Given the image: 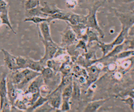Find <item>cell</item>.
I'll list each match as a JSON object with an SVG mask.
<instances>
[{"instance_id":"d4e9b609","label":"cell","mask_w":134,"mask_h":112,"mask_svg":"<svg viewBox=\"0 0 134 112\" xmlns=\"http://www.w3.org/2000/svg\"><path fill=\"white\" fill-rule=\"evenodd\" d=\"M61 64V62L52 59L48 60L46 62V66H48L52 69L55 72H59Z\"/></svg>"},{"instance_id":"2e32d148","label":"cell","mask_w":134,"mask_h":112,"mask_svg":"<svg viewBox=\"0 0 134 112\" xmlns=\"http://www.w3.org/2000/svg\"><path fill=\"white\" fill-rule=\"evenodd\" d=\"M41 7L42 6L40 5H39L36 7L26 10V12H25L26 17H30L33 16H40V17H48V15H47L46 14L42 12L41 10Z\"/></svg>"},{"instance_id":"ba28073f","label":"cell","mask_w":134,"mask_h":112,"mask_svg":"<svg viewBox=\"0 0 134 112\" xmlns=\"http://www.w3.org/2000/svg\"><path fill=\"white\" fill-rule=\"evenodd\" d=\"M7 96L12 106L18 98V89L9 77H7Z\"/></svg>"},{"instance_id":"60d3db41","label":"cell","mask_w":134,"mask_h":112,"mask_svg":"<svg viewBox=\"0 0 134 112\" xmlns=\"http://www.w3.org/2000/svg\"><path fill=\"white\" fill-rule=\"evenodd\" d=\"M132 13H133V14H134V9H133V10H132Z\"/></svg>"},{"instance_id":"52a82bcc","label":"cell","mask_w":134,"mask_h":112,"mask_svg":"<svg viewBox=\"0 0 134 112\" xmlns=\"http://www.w3.org/2000/svg\"><path fill=\"white\" fill-rule=\"evenodd\" d=\"M4 55V60L5 65L11 71L19 70L16 64V57L10 53L8 51L4 49H1Z\"/></svg>"},{"instance_id":"cb8c5ba5","label":"cell","mask_w":134,"mask_h":112,"mask_svg":"<svg viewBox=\"0 0 134 112\" xmlns=\"http://www.w3.org/2000/svg\"><path fill=\"white\" fill-rule=\"evenodd\" d=\"M95 30L88 28L87 31H86V35L87 37V40H88V43H90L92 41H97L98 43L100 42L98 39V35L96 33V32L95 31Z\"/></svg>"},{"instance_id":"f1b7e54d","label":"cell","mask_w":134,"mask_h":112,"mask_svg":"<svg viewBox=\"0 0 134 112\" xmlns=\"http://www.w3.org/2000/svg\"><path fill=\"white\" fill-rule=\"evenodd\" d=\"M39 5V0H27L25 3V8L27 10L36 7Z\"/></svg>"},{"instance_id":"5bb4252c","label":"cell","mask_w":134,"mask_h":112,"mask_svg":"<svg viewBox=\"0 0 134 112\" xmlns=\"http://www.w3.org/2000/svg\"><path fill=\"white\" fill-rule=\"evenodd\" d=\"M109 98L102 99L92 101L87 104L84 109L85 112H95L101 106H102Z\"/></svg>"},{"instance_id":"7c38bea8","label":"cell","mask_w":134,"mask_h":112,"mask_svg":"<svg viewBox=\"0 0 134 112\" xmlns=\"http://www.w3.org/2000/svg\"><path fill=\"white\" fill-rule=\"evenodd\" d=\"M46 65L40 60L38 61L34 60L31 58H27L26 68L29 69L34 71L41 73Z\"/></svg>"},{"instance_id":"603a6c76","label":"cell","mask_w":134,"mask_h":112,"mask_svg":"<svg viewBox=\"0 0 134 112\" xmlns=\"http://www.w3.org/2000/svg\"><path fill=\"white\" fill-rule=\"evenodd\" d=\"M24 21L31 22L38 25L43 21L48 22V17H40V16H33L30 17H26L25 19L24 20Z\"/></svg>"},{"instance_id":"f546056e","label":"cell","mask_w":134,"mask_h":112,"mask_svg":"<svg viewBox=\"0 0 134 112\" xmlns=\"http://www.w3.org/2000/svg\"><path fill=\"white\" fill-rule=\"evenodd\" d=\"M26 63L27 58L21 56L16 57V64L19 70L26 68Z\"/></svg>"},{"instance_id":"e575fe53","label":"cell","mask_w":134,"mask_h":112,"mask_svg":"<svg viewBox=\"0 0 134 112\" xmlns=\"http://www.w3.org/2000/svg\"><path fill=\"white\" fill-rule=\"evenodd\" d=\"M116 3H130L134 2V0H110Z\"/></svg>"},{"instance_id":"f35d334b","label":"cell","mask_w":134,"mask_h":112,"mask_svg":"<svg viewBox=\"0 0 134 112\" xmlns=\"http://www.w3.org/2000/svg\"><path fill=\"white\" fill-rule=\"evenodd\" d=\"M79 3H82V2H85V1H90V0H77Z\"/></svg>"},{"instance_id":"836d02e7","label":"cell","mask_w":134,"mask_h":112,"mask_svg":"<svg viewBox=\"0 0 134 112\" xmlns=\"http://www.w3.org/2000/svg\"><path fill=\"white\" fill-rule=\"evenodd\" d=\"M65 2L66 7L71 9H74L79 3L77 0H65Z\"/></svg>"},{"instance_id":"74e56055","label":"cell","mask_w":134,"mask_h":112,"mask_svg":"<svg viewBox=\"0 0 134 112\" xmlns=\"http://www.w3.org/2000/svg\"><path fill=\"white\" fill-rule=\"evenodd\" d=\"M128 47V49H132L134 48V39L129 41V46Z\"/></svg>"},{"instance_id":"30bf717a","label":"cell","mask_w":134,"mask_h":112,"mask_svg":"<svg viewBox=\"0 0 134 112\" xmlns=\"http://www.w3.org/2000/svg\"><path fill=\"white\" fill-rule=\"evenodd\" d=\"M38 28V34L40 35L42 38L47 41H52L51 36L49 23L43 21L37 25Z\"/></svg>"},{"instance_id":"d6986e66","label":"cell","mask_w":134,"mask_h":112,"mask_svg":"<svg viewBox=\"0 0 134 112\" xmlns=\"http://www.w3.org/2000/svg\"><path fill=\"white\" fill-rule=\"evenodd\" d=\"M73 91V82L70 84H68L64 88H63L62 91V100H70V99L72 98Z\"/></svg>"},{"instance_id":"9c48e42d","label":"cell","mask_w":134,"mask_h":112,"mask_svg":"<svg viewBox=\"0 0 134 112\" xmlns=\"http://www.w3.org/2000/svg\"><path fill=\"white\" fill-rule=\"evenodd\" d=\"M44 84V80L40 74L31 81L25 93L33 94L38 92L40 91V86Z\"/></svg>"},{"instance_id":"4fadbf2b","label":"cell","mask_w":134,"mask_h":112,"mask_svg":"<svg viewBox=\"0 0 134 112\" xmlns=\"http://www.w3.org/2000/svg\"><path fill=\"white\" fill-rule=\"evenodd\" d=\"M87 15H82L74 13H70L69 18L66 23L71 25H75L79 24L86 25Z\"/></svg>"},{"instance_id":"6da1fadb","label":"cell","mask_w":134,"mask_h":112,"mask_svg":"<svg viewBox=\"0 0 134 112\" xmlns=\"http://www.w3.org/2000/svg\"><path fill=\"white\" fill-rule=\"evenodd\" d=\"M101 3H97V4L94 5L93 7L89 9V12L87 15L86 25L88 28H90L95 30L99 35L100 37L103 38L105 36L104 33L99 27L96 18L97 12L99 7L101 6Z\"/></svg>"},{"instance_id":"7402d4cb","label":"cell","mask_w":134,"mask_h":112,"mask_svg":"<svg viewBox=\"0 0 134 112\" xmlns=\"http://www.w3.org/2000/svg\"><path fill=\"white\" fill-rule=\"evenodd\" d=\"M56 109L52 107L48 100L35 110V112H51L56 111Z\"/></svg>"},{"instance_id":"83f0119b","label":"cell","mask_w":134,"mask_h":112,"mask_svg":"<svg viewBox=\"0 0 134 112\" xmlns=\"http://www.w3.org/2000/svg\"><path fill=\"white\" fill-rule=\"evenodd\" d=\"M71 67L69 64V61L64 62L62 63L61 65L60 68L59 72L61 73L62 75H66L70 73V71Z\"/></svg>"},{"instance_id":"ac0fdd59","label":"cell","mask_w":134,"mask_h":112,"mask_svg":"<svg viewBox=\"0 0 134 112\" xmlns=\"http://www.w3.org/2000/svg\"><path fill=\"white\" fill-rule=\"evenodd\" d=\"M47 100H48V98L47 97H44L40 95V96L36 100V101L32 105H31L30 106H29L27 108V109L26 110V111H28V112L34 111L36 109H37L38 107H40L41 105L43 104Z\"/></svg>"},{"instance_id":"e0dca14e","label":"cell","mask_w":134,"mask_h":112,"mask_svg":"<svg viewBox=\"0 0 134 112\" xmlns=\"http://www.w3.org/2000/svg\"><path fill=\"white\" fill-rule=\"evenodd\" d=\"M70 13H65L63 12V10L55 13L53 15H50L48 17V22L50 23L51 21L54 19H59L65 21H67L69 18Z\"/></svg>"},{"instance_id":"484cf974","label":"cell","mask_w":134,"mask_h":112,"mask_svg":"<svg viewBox=\"0 0 134 112\" xmlns=\"http://www.w3.org/2000/svg\"><path fill=\"white\" fill-rule=\"evenodd\" d=\"M124 42L122 43V44L115 46V47L110 52H109L106 56H105L102 58H110V57L116 56L119 52H120L124 50Z\"/></svg>"},{"instance_id":"44dd1931","label":"cell","mask_w":134,"mask_h":112,"mask_svg":"<svg viewBox=\"0 0 134 112\" xmlns=\"http://www.w3.org/2000/svg\"><path fill=\"white\" fill-rule=\"evenodd\" d=\"M81 96V88L77 81L73 80V91L72 98L75 100H79Z\"/></svg>"},{"instance_id":"8d00e7d4","label":"cell","mask_w":134,"mask_h":112,"mask_svg":"<svg viewBox=\"0 0 134 112\" xmlns=\"http://www.w3.org/2000/svg\"><path fill=\"white\" fill-rule=\"evenodd\" d=\"M128 36L131 37L134 36V24L129 28L128 31Z\"/></svg>"},{"instance_id":"9a60e30c","label":"cell","mask_w":134,"mask_h":112,"mask_svg":"<svg viewBox=\"0 0 134 112\" xmlns=\"http://www.w3.org/2000/svg\"><path fill=\"white\" fill-rule=\"evenodd\" d=\"M44 5L43 6L41 7V10L42 13L46 14L48 16L62 10V9L59 8L54 4H50L47 2H44Z\"/></svg>"},{"instance_id":"4dcf8cb0","label":"cell","mask_w":134,"mask_h":112,"mask_svg":"<svg viewBox=\"0 0 134 112\" xmlns=\"http://www.w3.org/2000/svg\"><path fill=\"white\" fill-rule=\"evenodd\" d=\"M134 55V51L133 50H127V51H122L119 52L116 57L118 59L126 58L132 55Z\"/></svg>"},{"instance_id":"5b68a950","label":"cell","mask_w":134,"mask_h":112,"mask_svg":"<svg viewBox=\"0 0 134 112\" xmlns=\"http://www.w3.org/2000/svg\"><path fill=\"white\" fill-rule=\"evenodd\" d=\"M115 14L121 25V28L129 29L134 24V14L132 12H116Z\"/></svg>"},{"instance_id":"4316f807","label":"cell","mask_w":134,"mask_h":112,"mask_svg":"<svg viewBox=\"0 0 134 112\" xmlns=\"http://www.w3.org/2000/svg\"><path fill=\"white\" fill-rule=\"evenodd\" d=\"M15 108H17L18 109L21 110V111H26L28 108V106L26 103V102L24 100L23 98V99H20L17 98L16 100L14 106Z\"/></svg>"},{"instance_id":"ffe728a7","label":"cell","mask_w":134,"mask_h":112,"mask_svg":"<svg viewBox=\"0 0 134 112\" xmlns=\"http://www.w3.org/2000/svg\"><path fill=\"white\" fill-rule=\"evenodd\" d=\"M99 47L100 48L102 51V53H103L102 58H103L113 49V48L115 47V46L113 44L112 42L108 43L99 42Z\"/></svg>"},{"instance_id":"d590c367","label":"cell","mask_w":134,"mask_h":112,"mask_svg":"<svg viewBox=\"0 0 134 112\" xmlns=\"http://www.w3.org/2000/svg\"><path fill=\"white\" fill-rule=\"evenodd\" d=\"M76 48H81L82 49H85L86 48V44L85 42L83 40H80L79 43L77 44L76 46Z\"/></svg>"},{"instance_id":"7a4b0ae2","label":"cell","mask_w":134,"mask_h":112,"mask_svg":"<svg viewBox=\"0 0 134 112\" xmlns=\"http://www.w3.org/2000/svg\"><path fill=\"white\" fill-rule=\"evenodd\" d=\"M12 107L7 96V76L4 75L0 81V111H10Z\"/></svg>"},{"instance_id":"3957f363","label":"cell","mask_w":134,"mask_h":112,"mask_svg":"<svg viewBox=\"0 0 134 112\" xmlns=\"http://www.w3.org/2000/svg\"><path fill=\"white\" fill-rule=\"evenodd\" d=\"M39 37L40 40L42 42L44 47V54L40 60L46 65V62L54 57L55 54L60 47L53 40H44L39 35Z\"/></svg>"},{"instance_id":"8992f818","label":"cell","mask_w":134,"mask_h":112,"mask_svg":"<svg viewBox=\"0 0 134 112\" xmlns=\"http://www.w3.org/2000/svg\"><path fill=\"white\" fill-rule=\"evenodd\" d=\"M62 89L55 88L47 97L49 104L57 110L60 109L62 102Z\"/></svg>"},{"instance_id":"8fae6325","label":"cell","mask_w":134,"mask_h":112,"mask_svg":"<svg viewBox=\"0 0 134 112\" xmlns=\"http://www.w3.org/2000/svg\"><path fill=\"white\" fill-rule=\"evenodd\" d=\"M41 74V73L37 72L28 69V70L25 76V77L23 81L19 84L16 85L17 89L21 90L27 86V85L31 82L35 77Z\"/></svg>"},{"instance_id":"d6a6232c","label":"cell","mask_w":134,"mask_h":112,"mask_svg":"<svg viewBox=\"0 0 134 112\" xmlns=\"http://www.w3.org/2000/svg\"><path fill=\"white\" fill-rule=\"evenodd\" d=\"M70 100H62V102L60 108V111H68L70 109Z\"/></svg>"},{"instance_id":"1f68e13d","label":"cell","mask_w":134,"mask_h":112,"mask_svg":"<svg viewBox=\"0 0 134 112\" xmlns=\"http://www.w3.org/2000/svg\"><path fill=\"white\" fill-rule=\"evenodd\" d=\"M51 92L50 87L45 84L42 85L40 87V93L42 96L47 97Z\"/></svg>"},{"instance_id":"277c9868","label":"cell","mask_w":134,"mask_h":112,"mask_svg":"<svg viewBox=\"0 0 134 112\" xmlns=\"http://www.w3.org/2000/svg\"><path fill=\"white\" fill-rule=\"evenodd\" d=\"M68 25L65 29L61 32V46L64 47L70 46L74 43L77 40V36L70 24L68 23Z\"/></svg>"},{"instance_id":"ab89813d","label":"cell","mask_w":134,"mask_h":112,"mask_svg":"<svg viewBox=\"0 0 134 112\" xmlns=\"http://www.w3.org/2000/svg\"><path fill=\"white\" fill-rule=\"evenodd\" d=\"M3 25V24H2V19H1V17H0V26H1V25Z\"/></svg>"}]
</instances>
